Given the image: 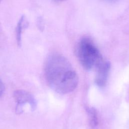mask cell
I'll use <instances>...</instances> for the list:
<instances>
[{"mask_svg":"<svg viewBox=\"0 0 129 129\" xmlns=\"http://www.w3.org/2000/svg\"><path fill=\"white\" fill-rule=\"evenodd\" d=\"M90 124L92 128L95 127L98 123V115L96 109L93 107L89 108L88 110Z\"/></svg>","mask_w":129,"mask_h":129,"instance_id":"obj_6","label":"cell"},{"mask_svg":"<svg viewBox=\"0 0 129 129\" xmlns=\"http://www.w3.org/2000/svg\"><path fill=\"white\" fill-rule=\"evenodd\" d=\"M57 1H64V0H57Z\"/></svg>","mask_w":129,"mask_h":129,"instance_id":"obj_9","label":"cell"},{"mask_svg":"<svg viewBox=\"0 0 129 129\" xmlns=\"http://www.w3.org/2000/svg\"><path fill=\"white\" fill-rule=\"evenodd\" d=\"M77 55L82 67L86 70L95 68L103 60L99 50L89 38H82L77 47Z\"/></svg>","mask_w":129,"mask_h":129,"instance_id":"obj_2","label":"cell"},{"mask_svg":"<svg viewBox=\"0 0 129 129\" xmlns=\"http://www.w3.org/2000/svg\"><path fill=\"white\" fill-rule=\"evenodd\" d=\"M38 26L39 27V28L40 29V28H42V27H43V22H42V20L41 19H38Z\"/></svg>","mask_w":129,"mask_h":129,"instance_id":"obj_8","label":"cell"},{"mask_svg":"<svg viewBox=\"0 0 129 129\" xmlns=\"http://www.w3.org/2000/svg\"><path fill=\"white\" fill-rule=\"evenodd\" d=\"M107 1H113V0H107Z\"/></svg>","mask_w":129,"mask_h":129,"instance_id":"obj_10","label":"cell"},{"mask_svg":"<svg viewBox=\"0 0 129 129\" xmlns=\"http://www.w3.org/2000/svg\"><path fill=\"white\" fill-rule=\"evenodd\" d=\"M44 73L49 86L58 93H69L78 86L77 74L68 59L61 54L53 53L49 56L45 63Z\"/></svg>","mask_w":129,"mask_h":129,"instance_id":"obj_1","label":"cell"},{"mask_svg":"<svg viewBox=\"0 0 129 129\" xmlns=\"http://www.w3.org/2000/svg\"><path fill=\"white\" fill-rule=\"evenodd\" d=\"M5 90V86L2 82V81L0 79V97L3 95Z\"/></svg>","mask_w":129,"mask_h":129,"instance_id":"obj_7","label":"cell"},{"mask_svg":"<svg viewBox=\"0 0 129 129\" xmlns=\"http://www.w3.org/2000/svg\"><path fill=\"white\" fill-rule=\"evenodd\" d=\"M97 70L95 83L100 87H104L107 82L110 70V63L109 61L102 60L96 68Z\"/></svg>","mask_w":129,"mask_h":129,"instance_id":"obj_4","label":"cell"},{"mask_svg":"<svg viewBox=\"0 0 129 129\" xmlns=\"http://www.w3.org/2000/svg\"><path fill=\"white\" fill-rule=\"evenodd\" d=\"M1 1H2V0H0V3H1Z\"/></svg>","mask_w":129,"mask_h":129,"instance_id":"obj_11","label":"cell"},{"mask_svg":"<svg viewBox=\"0 0 129 129\" xmlns=\"http://www.w3.org/2000/svg\"><path fill=\"white\" fill-rule=\"evenodd\" d=\"M14 98L17 103L16 109L18 112H22V107L25 104H29L32 110H34L36 107L37 103L34 96L25 90L15 91L14 92Z\"/></svg>","mask_w":129,"mask_h":129,"instance_id":"obj_3","label":"cell"},{"mask_svg":"<svg viewBox=\"0 0 129 129\" xmlns=\"http://www.w3.org/2000/svg\"><path fill=\"white\" fill-rule=\"evenodd\" d=\"M27 25V22L25 21V16H22L17 23L16 29V40L18 45L19 46H20L21 44L22 34L23 31Z\"/></svg>","mask_w":129,"mask_h":129,"instance_id":"obj_5","label":"cell"}]
</instances>
